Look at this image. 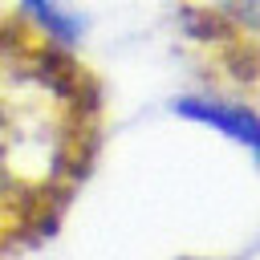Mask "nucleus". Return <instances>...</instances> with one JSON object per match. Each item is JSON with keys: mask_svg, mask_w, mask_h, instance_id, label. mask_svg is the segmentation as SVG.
Listing matches in <instances>:
<instances>
[{"mask_svg": "<svg viewBox=\"0 0 260 260\" xmlns=\"http://www.w3.org/2000/svg\"><path fill=\"white\" fill-rule=\"evenodd\" d=\"M106 85L28 4H0V260L41 248L89 183Z\"/></svg>", "mask_w": 260, "mask_h": 260, "instance_id": "f257e3e1", "label": "nucleus"}, {"mask_svg": "<svg viewBox=\"0 0 260 260\" xmlns=\"http://www.w3.org/2000/svg\"><path fill=\"white\" fill-rule=\"evenodd\" d=\"M179 37L219 93L260 98V0H179Z\"/></svg>", "mask_w": 260, "mask_h": 260, "instance_id": "f03ea898", "label": "nucleus"}, {"mask_svg": "<svg viewBox=\"0 0 260 260\" xmlns=\"http://www.w3.org/2000/svg\"><path fill=\"white\" fill-rule=\"evenodd\" d=\"M175 114L183 118H195L211 130H223L232 142L248 146L252 158L260 162V114L248 106V102H236V98H183L175 102Z\"/></svg>", "mask_w": 260, "mask_h": 260, "instance_id": "7ed1b4c3", "label": "nucleus"}, {"mask_svg": "<svg viewBox=\"0 0 260 260\" xmlns=\"http://www.w3.org/2000/svg\"><path fill=\"white\" fill-rule=\"evenodd\" d=\"M179 260H211V256H179Z\"/></svg>", "mask_w": 260, "mask_h": 260, "instance_id": "20e7f679", "label": "nucleus"}]
</instances>
